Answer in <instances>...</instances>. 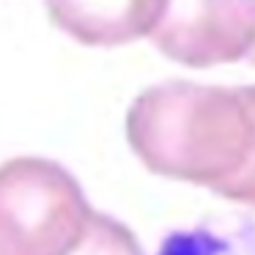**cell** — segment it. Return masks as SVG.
Masks as SVG:
<instances>
[{"label":"cell","mask_w":255,"mask_h":255,"mask_svg":"<svg viewBox=\"0 0 255 255\" xmlns=\"http://www.w3.org/2000/svg\"><path fill=\"white\" fill-rule=\"evenodd\" d=\"M151 41L192 69L255 63V0H167Z\"/></svg>","instance_id":"obj_1"},{"label":"cell","mask_w":255,"mask_h":255,"mask_svg":"<svg viewBox=\"0 0 255 255\" xmlns=\"http://www.w3.org/2000/svg\"><path fill=\"white\" fill-rule=\"evenodd\" d=\"M47 17L83 47H124L156 30L167 0H44Z\"/></svg>","instance_id":"obj_2"},{"label":"cell","mask_w":255,"mask_h":255,"mask_svg":"<svg viewBox=\"0 0 255 255\" xmlns=\"http://www.w3.org/2000/svg\"><path fill=\"white\" fill-rule=\"evenodd\" d=\"M156 255H255V225L250 222H200L170 231Z\"/></svg>","instance_id":"obj_3"}]
</instances>
